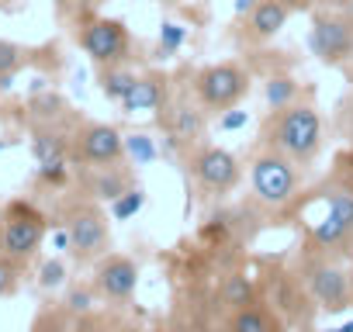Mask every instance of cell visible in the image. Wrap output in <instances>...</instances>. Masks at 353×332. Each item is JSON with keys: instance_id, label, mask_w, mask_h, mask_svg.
<instances>
[{"instance_id": "obj_1", "label": "cell", "mask_w": 353, "mask_h": 332, "mask_svg": "<svg viewBox=\"0 0 353 332\" xmlns=\"http://www.w3.org/2000/svg\"><path fill=\"white\" fill-rule=\"evenodd\" d=\"M274 149L291 156L294 163H312L322 145V118L312 104H288L281 107L274 132H270Z\"/></svg>"}, {"instance_id": "obj_2", "label": "cell", "mask_w": 353, "mask_h": 332, "mask_svg": "<svg viewBox=\"0 0 353 332\" xmlns=\"http://www.w3.org/2000/svg\"><path fill=\"white\" fill-rule=\"evenodd\" d=\"M250 180H253V194L270 205V208H284L294 191H298V170H294V159L284 156L281 149L274 152H260L250 166Z\"/></svg>"}, {"instance_id": "obj_3", "label": "cell", "mask_w": 353, "mask_h": 332, "mask_svg": "<svg viewBox=\"0 0 353 332\" xmlns=\"http://www.w3.org/2000/svg\"><path fill=\"white\" fill-rule=\"evenodd\" d=\"M194 94L208 111H229L250 94V73L236 63H215L205 66L194 76Z\"/></svg>"}, {"instance_id": "obj_4", "label": "cell", "mask_w": 353, "mask_h": 332, "mask_svg": "<svg viewBox=\"0 0 353 332\" xmlns=\"http://www.w3.org/2000/svg\"><path fill=\"white\" fill-rule=\"evenodd\" d=\"M319 215H312L308 232L319 246H339L350 232H353V191L346 187H325L315 201Z\"/></svg>"}, {"instance_id": "obj_5", "label": "cell", "mask_w": 353, "mask_h": 332, "mask_svg": "<svg viewBox=\"0 0 353 332\" xmlns=\"http://www.w3.org/2000/svg\"><path fill=\"white\" fill-rule=\"evenodd\" d=\"M308 45L325 66H339L353 59V14H329V11L315 14Z\"/></svg>"}, {"instance_id": "obj_6", "label": "cell", "mask_w": 353, "mask_h": 332, "mask_svg": "<svg viewBox=\"0 0 353 332\" xmlns=\"http://www.w3.org/2000/svg\"><path fill=\"white\" fill-rule=\"evenodd\" d=\"M80 45L101 66H118V63L128 59V32H125L121 21H111V18L87 21L83 32H80Z\"/></svg>"}, {"instance_id": "obj_7", "label": "cell", "mask_w": 353, "mask_h": 332, "mask_svg": "<svg viewBox=\"0 0 353 332\" xmlns=\"http://www.w3.org/2000/svg\"><path fill=\"white\" fill-rule=\"evenodd\" d=\"M191 174L208 194H225L239 184V163L222 145H201L191 156Z\"/></svg>"}, {"instance_id": "obj_8", "label": "cell", "mask_w": 353, "mask_h": 332, "mask_svg": "<svg viewBox=\"0 0 353 332\" xmlns=\"http://www.w3.org/2000/svg\"><path fill=\"white\" fill-rule=\"evenodd\" d=\"M70 239H73V256L77 260H94L108 249V218L97 208H80L70 218Z\"/></svg>"}, {"instance_id": "obj_9", "label": "cell", "mask_w": 353, "mask_h": 332, "mask_svg": "<svg viewBox=\"0 0 353 332\" xmlns=\"http://www.w3.org/2000/svg\"><path fill=\"white\" fill-rule=\"evenodd\" d=\"M77 152L83 163H94V166H111L125 156V138L114 125H87L77 138Z\"/></svg>"}, {"instance_id": "obj_10", "label": "cell", "mask_w": 353, "mask_h": 332, "mask_svg": "<svg viewBox=\"0 0 353 332\" xmlns=\"http://www.w3.org/2000/svg\"><path fill=\"white\" fill-rule=\"evenodd\" d=\"M308 291L325 311H343L350 304V280L343 277V270H336L329 263L308 267Z\"/></svg>"}, {"instance_id": "obj_11", "label": "cell", "mask_w": 353, "mask_h": 332, "mask_svg": "<svg viewBox=\"0 0 353 332\" xmlns=\"http://www.w3.org/2000/svg\"><path fill=\"white\" fill-rule=\"evenodd\" d=\"M42 236H46V218L35 215V218H21V215H8V225H4V253L11 260H28L39 246H42Z\"/></svg>"}, {"instance_id": "obj_12", "label": "cell", "mask_w": 353, "mask_h": 332, "mask_svg": "<svg viewBox=\"0 0 353 332\" xmlns=\"http://www.w3.org/2000/svg\"><path fill=\"white\" fill-rule=\"evenodd\" d=\"M135 284H139V267L128 256H108L97 267V291L104 298H111V301L132 298L135 294Z\"/></svg>"}, {"instance_id": "obj_13", "label": "cell", "mask_w": 353, "mask_h": 332, "mask_svg": "<svg viewBox=\"0 0 353 332\" xmlns=\"http://www.w3.org/2000/svg\"><path fill=\"white\" fill-rule=\"evenodd\" d=\"M166 128H170L173 142H194L205 135V111L188 104L184 97H176L166 111Z\"/></svg>"}, {"instance_id": "obj_14", "label": "cell", "mask_w": 353, "mask_h": 332, "mask_svg": "<svg viewBox=\"0 0 353 332\" xmlns=\"http://www.w3.org/2000/svg\"><path fill=\"white\" fill-rule=\"evenodd\" d=\"M163 104H166V76L145 73V76H135L132 90L121 101V111L135 114V111H152V107H163Z\"/></svg>"}, {"instance_id": "obj_15", "label": "cell", "mask_w": 353, "mask_h": 332, "mask_svg": "<svg viewBox=\"0 0 353 332\" xmlns=\"http://www.w3.org/2000/svg\"><path fill=\"white\" fill-rule=\"evenodd\" d=\"M288 18H291V11L284 0H260L250 14V32H253V39H274L288 25Z\"/></svg>"}, {"instance_id": "obj_16", "label": "cell", "mask_w": 353, "mask_h": 332, "mask_svg": "<svg viewBox=\"0 0 353 332\" xmlns=\"http://www.w3.org/2000/svg\"><path fill=\"white\" fill-rule=\"evenodd\" d=\"M232 332H281V322H277L267 308L250 304V308H239V311H236Z\"/></svg>"}, {"instance_id": "obj_17", "label": "cell", "mask_w": 353, "mask_h": 332, "mask_svg": "<svg viewBox=\"0 0 353 332\" xmlns=\"http://www.w3.org/2000/svg\"><path fill=\"white\" fill-rule=\"evenodd\" d=\"M222 301L229 304V308H250V304H256V291H253V280L250 277H243V273H232V277H225V284H222Z\"/></svg>"}, {"instance_id": "obj_18", "label": "cell", "mask_w": 353, "mask_h": 332, "mask_svg": "<svg viewBox=\"0 0 353 332\" xmlns=\"http://www.w3.org/2000/svg\"><path fill=\"white\" fill-rule=\"evenodd\" d=\"M90 191L101 198V201H114L128 191V177L121 170H114V166H104V170L90 180Z\"/></svg>"}, {"instance_id": "obj_19", "label": "cell", "mask_w": 353, "mask_h": 332, "mask_svg": "<svg viewBox=\"0 0 353 332\" xmlns=\"http://www.w3.org/2000/svg\"><path fill=\"white\" fill-rule=\"evenodd\" d=\"M132 83H135V73H128V70H121V66H108L104 73H101V90H104V97L108 101H125V94L132 90Z\"/></svg>"}, {"instance_id": "obj_20", "label": "cell", "mask_w": 353, "mask_h": 332, "mask_svg": "<svg viewBox=\"0 0 353 332\" xmlns=\"http://www.w3.org/2000/svg\"><path fill=\"white\" fill-rule=\"evenodd\" d=\"M294 94H298V83H294L291 76H270V80H267V104H270L274 111L288 107V104L294 101Z\"/></svg>"}, {"instance_id": "obj_21", "label": "cell", "mask_w": 353, "mask_h": 332, "mask_svg": "<svg viewBox=\"0 0 353 332\" xmlns=\"http://www.w3.org/2000/svg\"><path fill=\"white\" fill-rule=\"evenodd\" d=\"M142 205H145V194H142L139 187H128L121 198L111 201V218H114V222H128V218H135V215L142 211Z\"/></svg>"}, {"instance_id": "obj_22", "label": "cell", "mask_w": 353, "mask_h": 332, "mask_svg": "<svg viewBox=\"0 0 353 332\" xmlns=\"http://www.w3.org/2000/svg\"><path fill=\"white\" fill-rule=\"evenodd\" d=\"M125 152L132 156L135 166H145V163H152V159L159 156V149L152 145L149 135H128V138H125Z\"/></svg>"}, {"instance_id": "obj_23", "label": "cell", "mask_w": 353, "mask_h": 332, "mask_svg": "<svg viewBox=\"0 0 353 332\" xmlns=\"http://www.w3.org/2000/svg\"><path fill=\"white\" fill-rule=\"evenodd\" d=\"M184 39H188V32L181 28V25H163L159 28V56H173L176 49H181L184 45Z\"/></svg>"}, {"instance_id": "obj_24", "label": "cell", "mask_w": 353, "mask_h": 332, "mask_svg": "<svg viewBox=\"0 0 353 332\" xmlns=\"http://www.w3.org/2000/svg\"><path fill=\"white\" fill-rule=\"evenodd\" d=\"M35 156H39V163L63 159V138H56V135H39V138H35Z\"/></svg>"}, {"instance_id": "obj_25", "label": "cell", "mask_w": 353, "mask_h": 332, "mask_svg": "<svg viewBox=\"0 0 353 332\" xmlns=\"http://www.w3.org/2000/svg\"><path fill=\"white\" fill-rule=\"evenodd\" d=\"M66 280V267H63V260H49V263H42V270H39V284L42 287H59Z\"/></svg>"}, {"instance_id": "obj_26", "label": "cell", "mask_w": 353, "mask_h": 332, "mask_svg": "<svg viewBox=\"0 0 353 332\" xmlns=\"http://www.w3.org/2000/svg\"><path fill=\"white\" fill-rule=\"evenodd\" d=\"M39 177L46 184H63L66 180V159H49V163H39Z\"/></svg>"}, {"instance_id": "obj_27", "label": "cell", "mask_w": 353, "mask_h": 332, "mask_svg": "<svg viewBox=\"0 0 353 332\" xmlns=\"http://www.w3.org/2000/svg\"><path fill=\"white\" fill-rule=\"evenodd\" d=\"M18 63H21V49L11 45V42H0V76H4V73H14Z\"/></svg>"}, {"instance_id": "obj_28", "label": "cell", "mask_w": 353, "mask_h": 332, "mask_svg": "<svg viewBox=\"0 0 353 332\" xmlns=\"http://www.w3.org/2000/svg\"><path fill=\"white\" fill-rule=\"evenodd\" d=\"M246 121H250V114H246V111L229 107V111L219 118V132H236V128H246Z\"/></svg>"}, {"instance_id": "obj_29", "label": "cell", "mask_w": 353, "mask_h": 332, "mask_svg": "<svg viewBox=\"0 0 353 332\" xmlns=\"http://www.w3.org/2000/svg\"><path fill=\"white\" fill-rule=\"evenodd\" d=\"M90 304H94V294L83 291V287L66 294V308H70V311H90Z\"/></svg>"}, {"instance_id": "obj_30", "label": "cell", "mask_w": 353, "mask_h": 332, "mask_svg": "<svg viewBox=\"0 0 353 332\" xmlns=\"http://www.w3.org/2000/svg\"><path fill=\"white\" fill-rule=\"evenodd\" d=\"M14 287V267L11 263H0V294H8Z\"/></svg>"}, {"instance_id": "obj_31", "label": "cell", "mask_w": 353, "mask_h": 332, "mask_svg": "<svg viewBox=\"0 0 353 332\" xmlns=\"http://www.w3.org/2000/svg\"><path fill=\"white\" fill-rule=\"evenodd\" d=\"M329 8H336V11H353V0H325Z\"/></svg>"}, {"instance_id": "obj_32", "label": "cell", "mask_w": 353, "mask_h": 332, "mask_svg": "<svg viewBox=\"0 0 353 332\" xmlns=\"http://www.w3.org/2000/svg\"><path fill=\"white\" fill-rule=\"evenodd\" d=\"M329 332H353V318H350V322H343L339 329H329Z\"/></svg>"}]
</instances>
